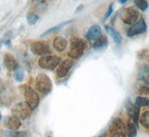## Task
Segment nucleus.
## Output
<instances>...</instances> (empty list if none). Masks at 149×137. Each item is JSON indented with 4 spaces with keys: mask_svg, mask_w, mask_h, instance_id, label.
<instances>
[{
    "mask_svg": "<svg viewBox=\"0 0 149 137\" xmlns=\"http://www.w3.org/2000/svg\"><path fill=\"white\" fill-rule=\"evenodd\" d=\"M126 2H127V0H119V2H121V4L125 3Z\"/></svg>",
    "mask_w": 149,
    "mask_h": 137,
    "instance_id": "7c9ffc66",
    "label": "nucleus"
},
{
    "mask_svg": "<svg viewBox=\"0 0 149 137\" xmlns=\"http://www.w3.org/2000/svg\"><path fill=\"white\" fill-rule=\"evenodd\" d=\"M72 22V20H70V21H66V22H62V23L59 24V25H58V26H54V27H52L51 29H48L46 31H45L43 34L41 35V37H44V36H46V35H49V34H52V33H54V32H56V31H59L60 29H62V28L63 27V26H65L66 25H68L69 23H71V22Z\"/></svg>",
    "mask_w": 149,
    "mask_h": 137,
    "instance_id": "6ab92c4d",
    "label": "nucleus"
},
{
    "mask_svg": "<svg viewBox=\"0 0 149 137\" xmlns=\"http://www.w3.org/2000/svg\"><path fill=\"white\" fill-rule=\"evenodd\" d=\"M113 7H114V4L113 3L110 4V6H109V8H108V10H107V13L105 14L104 19H107L109 18V17L111 15L112 13H113Z\"/></svg>",
    "mask_w": 149,
    "mask_h": 137,
    "instance_id": "bb28decb",
    "label": "nucleus"
},
{
    "mask_svg": "<svg viewBox=\"0 0 149 137\" xmlns=\"http://www.w3.org/2000/svg\"><path fill=\"white\" fill-rule=\"evenodd\" d=\"M27 134L26 131H11L8 133L7 135L10 137H26Z\"/></svg>",
    "mask_w": 149,
    "mask_h": 137,
    "instance_id": "393cba45",
    "label": "nucleus"
},
{
    "mask_svg": "<svg viewBox=\"0 0 149 137\" xmlns=\"http://www.w3.org/2000/svg\"><path fill=\"white\" fill-rule=\"evenodd\" d=\"M139 122L143 127L149 128V111H145L139 118Z\"/></svg>",
    "mask_w": 149,
    "mask_h": 137,
    "instance_id": "412c9836",
    "label": "nucleus"
},
{
    "mask_svg": "<svg viewBox=\"0 0 149 137\" xmlns=\"http://www.w3.org/2000/svg\"><path fill=\"white\" fill-rule=\"evenodd\" d=\"M126 131V127L124 122L119 118H116L112 122L110 127V132L112 134L114 133H122L125 134Z\"/></svg>",
    "mask_w": 149,
    "mask_h": 137,
    "instance_id": "4468645a",
    "label": "nucleus"
},
{
    "mask_svg": "<svg viewBox=\"0 0 149 137\" xmlns=\"http://www.w3.org/2000/svg\"><path fill=\"white\" fill-rule=\"evenodd\" d=\"M23 95L26 99V104L31 110H34L39 105V95L30 86L25 85L22 87Z\"/></svg>",
    "mask_w": 149,
    "mask_h": 137,
    "instance_id": "7ed1b4c3",
    "label": "nucleus"
},
{
    "mask_svg": "<svg viewBox=\"0 0 149 137\" xmlns=\"http://www.w3.org/2000/svg\"><path fill=\"white\" fill-rule=\"evenodd\" d=\"M0 70H1V66H0Z\"/></svg>",
    "mask_w": 149,
    "mask_h": 137,
    "instance_id": "473e14b6",
    "label": "nucleus"
},
{
    "mask_svg": "<svg viewBox=\"0 0 149 137\" xmlns=\"http://www.w3.org/2000/svg\"><path fill=\"white\" fill-rule=\"evenodd\" d=\"M102 36V29L98 25H94L88 29L86 34V38L87 40H96Z\"/></svg>",
    "mask_w": 149,
    "mask_h": 137,
    "instance_id": "f8f14e48",
    "label": "nucleus"
},
{
    "mask_svg": "<svg viewBox=\"0 0 149 137\" xmlns=\"http://www.w3.org/2000/svg\"><path fill=\"white\" fill-rule=\"evenodd\" d=\"M139 92L141 94H145V95H147L149 93V87L147 86H141V88L139 89Z\"/></svg>",
    "mask_w": 149,
    "mask_h": 137,
    "instance_id": "cd10ccee",
    "label": "nucleus"
},
{
    "mask_svg": "<svg viewBox=\"0 0 149 137\" xmlns=\"http://www.w3.org/2000/svg\"><path fill=\"white\" fill-rule=\"evenodd\" d=\"M127 137H136L137 135V127L133 122H129L126 127Z\"/></svg>",
    "mask_w": 149,
    "mask_h": 137,
    "instance_id": "aec40b11",
    "label": "nucleus"
},
{
    "mask_svg": "<svg viewBox=\"0 0 149 137\" xmlns=\"http://www.w3.org/2000/svg\"><path fill=\"white\" fill-rule=\"evenodd\" d=\"M31 111L26 102H20L14 105L11 109V113L13 116L16 117L19 120H25L30 115Z\"/></svg>",
    "mask_w": 149,
    "mask_h": 137,
    "instance_id": "0eeeda50",
    "label": "nucleus"
},
{
    "mask_svg": "<svg viewBox=\"0 0 149 137\" xmlns=\"http://www.w3.org/2000/svg\"><path fill=\"white\" fill-rule=\"evenodd\" d=\"M68 45L67 40L66 38L61 36H58L53 40V47L57 51H63L66 49Z\"/></svg>",
    "mask_w": 149,
    "mask_h": 137,
    "instance_id": "2eb2a0df",
    "label": "nucleus"
},
{
    "mask_svg": "<svg viewBox=\"0 0 149 137\" xmlns=\"http://www.w3.org/2000/svg\"><path fill=\"white\" fill-rule=\"evenodd\" d=\"M134 3L136 5V7L142 11H145L148 7V2L145 1V0H136V1H134Z\"/></svg>",
    "mask_w": 149,
    "mask_h": 137,
    "instance_id": "b1692460",
    "label": "nucleus"
},
{
    "mask_svg": "<svg viewBox=\"0 0 149 137\" xmlns=\"http://www.w3.org/2000/svg\"><path fill=\"white\" fill-rule=\"evenodd\" d=\"M2 120V114H1V113H0V121Z\"/></svg>",
    "mask_w": 149,
    "mask_h": 137,
    "instance_id": "2f4dec72",
    "label": "nucleus"
},
{
    "mask_svg": "<svg viewBox=\"0 0 149 137\" xmlns=\"http://www.w3.org/2000/svg\"><path fill=\"white\" fill-rule=\"evenodd\" d=\"M4 65L9 71H15L19 68V65L14 57L11 54L6 53L4 57Z\"/></svg>",
    "mask_w": 149,
    "mask_h": 137,
    "instance_id": "ddd939ff",
    "label": "nucleus"
},
{
    "mask_svg": "<svg viewBox=\"0 0 149 137\" xmlns=\"http://www.w3.org/2000/svg\"><path fill=\"white\" fill-rule=\"evenodd\" d=\"M139 11L135 7H128L124 9L120 14L121 20L127 25H134L139 18Z\"/></svg>",
    "mask_w": 149,
    "mask_h": 137,
    "instance_id": "39448f33",
    "label": "nucleus"
},
{
    "mask_svg": "<svg viewBox=\"0 0 149 137\" xmlns=\"http://www.w3.org/2000/svg\"><path fill=\"white\" fill-rule=\"evenodd\" d=\"M14 78H15L16 81L18 82L22 81V80L24 79L23 72L19 69V67L14 71Z\"/></svg>",
    "mask_w": 149,
    "mask_h": 137,
    "instance_id": "a878e982",
    "label": "nucleus"
},
{
    "mask_svg": "<svg viewBox=\"0 0 149 137\" xmlns=\"http://www.w3.org/2000/svg\"><path fill=\"white\" fill-rule=\"evenodd\" d=\"M4 90V83L3 81H2V80L0 78V93L2 92Z\"/></svg>",
    "mask_w": 149,
    "mask_h": 137,
    "instance_id": "c756f323",
    "label": "nucleus"
},
{
    "mask_svg": "<svg viewBox=\"0 0 149 137\" xmlns=\"http://www.w3.org/2000/svg\"><path fill=\"white\" fill-rule=\"evenodd\" d=\"M4 125L6 128L11 131H17L22 125V122L16 117L8 116L5 118L4 121Z\"/></svg>",
    "mask_w": 149,
    "mask_h": 137,
    "instance_id": "9b49d317",
    "label": "nucleus"
},
{
    "mask_svg": "<svg viewBox=\"0 0 149 137\" xmlns=\"http://www.w3.org/2000/svg\"><path fill=\"white\" fill-rule=\"evenodd\" d=\"M110 137H125V135L122 133H114V134H112Z\"/></svg>",
    "mask_w": 149,
    "mask_h": 137,
    "instance_id": "c85d7f7f",
    "label": "nucleus"
},
{
    "mask_svg": "<svg viewBox=\"0 0 149 137\" xmlns=\"http://www.w3.org/2000/svg\"><path fill=\"white\" fill-rule=\"evenodd\" d=\"M35 86L37 91L45 95L51 92L53 88L51 78L44 73H40L37 74L35 79Z\"/></svg>",
    "mask_w": 149,
    "mask_h": 137,
    "instance_id": "f257e3e1",
    "label": "nucleus"
},
{
    "mask_svg": "<svg viewBox=\"0 0 149 137\" xmlns=\"http://www.w3.org/2000/svg\"><path fill=\"white\" fill-rule=\"evenodd\" d=\"M136 104L139 107H149V98L145 97L138 96L136 98Z\"/></svg>",
    "mask_w": 149,
    "mask_h": 137,
    "instance_id": "4be33fe9",
    "label": "nucleus"
},
{
    "mask_svg": "<svg viewBox=\"0 0 149 137\" xmlns=\"http://www.w3.org/2000/svg\"><path fill=\"white\" fill-rule=\"evenodd\" d=\"M61 63V58L55 55L43 56L38 60V65L46 70H54Z\"/></svg>",
    "mask_w": 149,
    "mask_h": 137,
    "instance_id": "20e7f679",
    "label": "nucleus"
},
{
    "mask_svg": "<svg viewBox=\"0 0 149 137\" xmlns=\"http://www.w3.org/2000/svg\"><path fill=\"white\" fill-rule=\"evenodd\" d=\"M105 29L107 31V32L109 33L110 36L112 37L113 40H114V42L116 43V44H120L122 41V37L121 36V34H119L115 29H113L111 26H105Z\"/></svg>",
    "mask_w": 149,
    "mask_h": 137,
    "instance_id": "a211bd4d",
    "label": "nucleus"
},
{
    "mask_svg": "<svg viewBox=\"0 0 149 137\" xmlns=\"http://www.w3.org/2000/svg\"><path fill=\"white\" fill-rule=\"evenodd\" d=\"M125 107L127 109V115L132 119L133 123L135 124L136 127L138 126L139 119V113H140V107L137 104H134L130 101H127L125 104Z\"/></svg>",
    "mask_w": 149,
    "mask_h": 137,
    "instance_id": "1a4fd4ad",
    "label": "nucleus"
},
{
    "mask_svg": "<svg viewBox=\"0 0 149 137\" xmlns=\"http://www.w3.org/2000/svg\"><path fill=\"white\" fill-rule=\"evenodd\" d=\"M98 137H102V136H98Z\"/></svg>",
    "mask_w": 149,
    "mask_h": 137,
    "instance_id": "72a5a7b5",
    "label": "nucleus"
},
{
    "mask_svg": "<svg viewBox=\"0 0 149 137\" xmlns=\"http://www.w3.org/2000/svg\"><path fill=\"white\" fill-rule=\"evenodd\" d=\"M73 66V61H71L70 59H66L61 62L58 66V69H57V75L59 78H64L65 76H66V74H68V72H70V70H71V68Z\"/></svg>",
    "mask_w": 149,
    "mask_h": 137,
    "instance_id": "9d476101",
    "label": "nucleus"
},
{
    "mask_svg": "<svg viewBox=\"0 0 149 137\" xmlns=\"http://www.w3.org/2000/svg\"><path fill=\"white\" fill-rule=\"evenodd\" d=\"M86 48V42L81 38H74L70 42V51L68 56L72 59H79L84 52Z\"/></svg>",
    "mask_w": 149,
    "mask_h": 137,
    "instance_id": "f03ea898",
    "label": "nucleus"
},
{
    "mask_svg": "<svg viewBox=\"0 0 149 137\" xmlns=\"http://www.w3.org/2000/svg\"><path fill=\"white\" fill-rule=\"evenodd\" d=\"M108 45V40H107L106 36H101L98 39H97L95 41V42L93 43V48L94 50H103V49H106Z\"/></svg>",
    "mask_w": 149,
    "mask_h": 137,
    "instance_id": "f3484780",
    "label": "nucleus"
},
{
    "mask_svg": "<svg viewBox=\"0 0 149 137\" xmlns=\"http://www.w3.org/2000/svg\"><path fill=\"white\" fill-rule=\"evenodd\" d=\"M147 30V25L143 18L136 21L134 25L128 29L127 31V36L129 37H134L136 35L143 34Z\"/></svg>",
    "mask_w": 149,
    "mask_h": 137,
    "instance_id": "6e6552de",
    "label": "nucleus"
},
{
    "mask_svg": "<svg viewBox=\"0 0 149 137\" xmlns=\"http://www.w3.org/2000/svg\"><path fill=\"white\" fill-rule=\"evenodd\" d=\"M139 78L141 81L145 84L149 86V66L148 65H142L139 69Z\"/></svg>",
    "mask_w": 149,
    "mask_h": 137,
    "instance_id": "dca6fc26",
    "label": "nucleus"
},
{
    "mask_svg": "<svg viewBox=\"0 0 149 137\" xmlns=\"http://www.w3.org/2000/svg\"><path fill=\"white\" fill-rule=\"evenodd\" d=\"M30 49L33 54L39 56H47L52 52L49 42L44 40L34 42L31 45Z\"/></svg>",
    "mask_w": 149,
    "mask_h": 137,
    "instance_id": "423d86ee",
    "label": "nucleus"
},
{
    "mask_svg": "<svg viewBox=\"0 0 149 137\" xmlns=\"http://www.w3.org/2000/svg\"><path fill=\"white\" fill-rule=\"evenodd\" d=\"M39 16L34 13H28L27 14V22L30 26H34L39 20Z\"/></svg>",
    "mask_w": 149,
    "mask_h": 137,
    "instance_id": "5701e85b",
    "label": "nucleus"
}]
</instances>
